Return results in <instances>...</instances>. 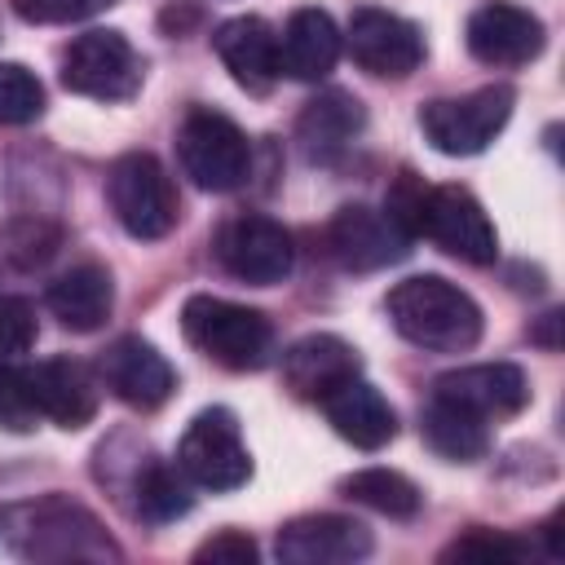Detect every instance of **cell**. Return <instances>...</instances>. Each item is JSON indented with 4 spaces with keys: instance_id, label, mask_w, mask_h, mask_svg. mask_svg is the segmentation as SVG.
Returning <instances> with one entry per match:
<instances>
[{
    "instance_id": "cell-1",
    "label": "cell",
    "mask_w": 565,
    "mask_h": 565,
    "mask_svg": "<svg viewBox=\"0 0 565 565\" xmlns=\"http://www.w3.org/2000/svg\"><path fill=\"white\" fill-rule=\"evenodd\" d=\"M384 309L393 331L428 353H463L481 340V305L441 274L402 278Z\"/></svg>"
},
{
    "instance_id": "cell-2",
    "label": "cell",
    "mask_w": 565,
    "mask_h": 565,
    "mask_svg": "<svg viewBox=\"0 0 565 565\" xmlns=\"http://www.w3.org/2000/svg\"><path fill=\"white\" fill-rule=\"evenodd\" d=\"M4 539L26 561H119V543L106 525L66 494H44L9 508Z\"/></svg>"
},
{
    "instance_id": "cell-3",
    "label": "cell",
    "mask_w": 565,
    "mask_h": 565,
    "mask_svg": "<svg viewBox=\"0 0 565 565\" xmlns=\"http://www.w3.org/2000/svg\"><path fill=\"white\" fill-rule=\"evenodd\" d=\"M185 340L225 371H256L274 353V327L260 309L221 300V296H190L181 305Z\"/></svg>"
},
{
    "instance_id": "cell-4",
    "label": "cell",
    "mask_w": 565,
    "mask_h": 565,
    "mask_svg": "<svg viewBox=\"0 0 565 565\" xmlns=\"http://www.w3.org/2000/svg\"><path fill=\"white\" fill-rule=\"evenodd\" d=\"M106 199H110L115 221L141 243H154V238L172 234V225L181 221L177 185H172L168 168L146 150H128L110 163Z\"/></svg>"
},
{
    "instance_id": "cell-5",
    "label": "cell",
    "mask_w": 565,
    "mask_h": 565,
    "mask_svg": "<svg viewBox=\"0 0 565 565\" xmlns=\"http://www.w3.org/2000/svg\"><path fill=\"white\" fill-rule=\"evenodd\" d=\"M512 102H516V93L508 84H486L463 97H433L419 106L424 141L450 159L481 154L512 119Z\"/></svg>"
},
{
    "instance_id": "cell-6",
    "label": "cell",
    "mask_w": 565,
    "mask_h": 565,
    "mask_svg": "<svg viewBox=\"0 0 565 565\" xmlns=\"http://www.w3.org/2000/svg\"><path fill=\"white\" fill-rule=\"evenodd\" d=\"M177 159H181V172L199 185V190H212V194H225V190H238L252 172V146L243 137V128L221 115V110H190L177 128Z\"/></svg>"
},
{
    "instance_id": "cell-7",
    "label": "cell",
    "mask_w": 565,
    "mask_h": 565,
    "mask_svg": "<svg viewBox=\"0 0 565 565\" xmlns=\"http://www.w3.org/2000/svg\"><path fill=\"white\" fill-rule=\"evenodd\" d=\"M411 234L433 238L441 252L468 265H494L499 256V234L463 185H424L411 212Z\"/></svg>"
},
{
    "instance_id": "cell-8",
    "label": "cell",
    "mask_w": 565,
    "mask_h": 565,
    "mask_svg": "<svg viewBox=\"0 0 565 565\" xmlns=\"http://www.w3.org/2000/svg\"><path fill=\"white\" fill-rule=\"evenodd\" d=\"M177 468L185 472V481L203 486V490H238L252 477V455L243 446L238 419L225 406H207L190 419V428L177 441Z\"/></svg>"
},
{
    "instance_id": "cell-9",
    "label": "cell",
    "mask_w": 565,
    "mask_h": 565,
    "mask_svg": "<svg viewBox=\"0 0 565 565\" xmlns=\"http://www.w3.org/2000/svg\"><path fill=\"white\" fill-rule=\"evenodd\" d=\"M146 62L124 31H84L62 53V84L93 102H128L141 88Z\"/></svg>"
},
{
    "instance_id": "cell-10",
    "label": "cell",
    "mask_w": 565,
    "mask_h": 565,
    "mask_svg": "<svg viewBox=\"0 0 565 565\" xmlns=\"http://www.w3.org/2000/svg\"><path fill=\"white\" fill-rule=\"evenodd\" d=\"M212 252H216V260H221L225 274H234L238 282H252V287H274L296 265L291 234L274 216H260V212L230 216L216 230Z\"/></svg>"
},
{
    "instance_id": "cell-11",
    "label": "cell",
    "mask_w": 565,
    "mask_h": 565,
    "mask_svg": "<svg viewBox=\"0 0 565 565\" xmlns=\"http://www.w3.org/2000/svg\"><path fill=\"white\" fill-rule=\"evenodd\" d=\"M349 57L380 79H406L424 62V35L415 22L388 9H353L349 18Z\"/></svg>"
},
{
    "instance_id": "cell-12",
    "label": "cell",
    "mask_w": 565,
    "mask_h": 565,
    "mask_svg": "<svg viewBox=\"0 0 565 565\" xmlns=\"http://www.w3.org/2000/svg\"><path fill=\"white\" fill-rule=\"evenodd\" d=\"M463 35H468V53L481 66H499V71L534 62L547 44L543 22L512 0H486L481 9H472Z\"/></svg>"
},
{
    "instance_id": "cell-13",
    "label": "cell",
    "mask_w": 565,
    "mask_h": 565,
    "mask_svg": "<svg viewBox=\"0 0 565 565\" xmlns=\"http://www.w3.org/2000/svg\"><path fill=\"white\" fill-rule=\"evenodd\" d=\"M327 247L344 269L371 274L384 265H397L411 252V234L384 212V207H366V203H349L331 216L327 225Z\"/></svg>"
},
{
    "instance_id": "cell-14",
    "label": "cell",
    "mask_w": 565,
    "mask_h": 565,
    "mask_svg": "<svg viewBox=\"0 0 565 565\" xmlns=\"http://www.w3.org/2000/svg\"><path fill=\"white\" fill-rule=\"evenodd\" d=\"M97 375L132 411H154L177 388L172 362L141 335H119L115 344H106V353L97 358Z\"/></svg>"
},
{
    "instance_id": "cell-15",
    "label": "cell",
    "mask_w": 565,
    "mask_h": 565,
    "mask_svg": "<svg viewBox=\"0 0 565 565\" xmlns=\"http://www.w3.org/2000/svg\"><path fill=\"white\" fill-rule=\"evenodd\" d=\"M371 547H375L371 530L362 521L335 516V512L296 516L274 539V552L282 565H353V561L371 556Z\"/></svg>"
},
{
    "instance_id": "cell-16",
    "label": "cell",
    "mask_w": 565,
    "mask_h": 565,
    "mask_svg": "<svg viewBox=\"0 0 565 565\" xmlns=\"http://www.w3.org/2000/svg\"><path fill=\"white\" fill-rule=\"evenodd\" d=\"M433 397L463 406L477 419H508L530 402V380L516 362H477L433 380Z\"/></svg>"
},
{
    "instance_id": "cell-17",
    "label": "cell",
    "mask_w": 565,
    "mask_h": 565,
    "mask_svg": "<svg viewBox=\"0 0 565 565\" xmlns=\"http://www.w3.org/2000/svg\"><path fill=\"white\" fill-rule=\"evenodd\" d=\"M22 380L40 419H53L57 428H84L97 415V375L75 358H49L22 366Z\"/></svg>"
},
{
    "instance_id": "cell-18",
    "label": "cell",
    "mask_w": 565,
    "mask_h": 565,
    "mask_svg": "<svg viewBox=\"0 0 565 565\" xmlns=\"http://www.w3.org/2000/svg\"><path fill=\"white\" fill-rule=\"evenodd\" d=\"M362 375V358L349 340L331 335V331H318V335H305L296 340L287 353H282V384L300 397V402H322L331 397L340 384L358 380Z\"/></svg>"
},
{
    "instance_id": "cell-19",
    "label": "cell",
    "mask_w": 565,
    "mask_h": 565,
    "mask_svg": "<svg viewBox=\"0 0 565 565\" xmlns=\"http://www.w3.org/2000/svg\"><path fill=\"white\" fill-rule=\"evenodd\" d=\"M212 49L225 62V71L234 75V84L247 88V93H269L274 79L282 75L278 71V35L256 13H243V18L221 22L212 31Z\"/></svg>"
},
{
    "instance_id": "cell-20",
    "label": "cell",
    "mask_w": 565,
    "mask_h": 565,
    "mask_svg": "<svg viewBox=\"0 0 565 565\" xmlns=\"http://www.w3.org/2000/svg\"><path fill=\"white\" fill-rule=\"evenodd\" d=\"M362 124H366L362 102L353 93H344V88H327L313 102H305V110L296 119L300 154L309 163H322L327 168V163H335L353 146V137L362 132Z\"/></svg>"
},
{
    "instance_id": "cell-21",
    "label": "cell",
    "mask_w": 565,
    "mask_h": 565,
    "mask_svg": "<svg viewBox=\"0 0 565 565\" xmlns=\"http://www.w3.org/2000/svg\"><path fill=\"white\" fill-rule=\"evenodd\" d=\"M322 411H327V424L358 450H380L397 437V415H393L388 397L375 384H366L362 375L340 384L331 397H322Z\"/></svg>"
},
{
    "instance_id": "cell-22",
    "label": "cell",
    "mask_w": 565,
    "mask_h": 565,
    "mask_svg": "<svg viewBox=\"0 0 565 565\" xmlns=\"http://www.w3.org/2000/svg\"><path fill=\"white\" fill-rule=\"evenodd\" d=\"M340 44H344V35L331 22V13H322V9H296L287 18L282 35H278V71H287L291 79L313 84V79H322V75L335 71Z\"/></svg>"
},
{
    "instance_id": "cell-23",
    "label": "cell",
    "mask_w": 565,
    "mask_h": 565,
    "mask_svg": "<svg viewBox=\"0 0 565 565\" xmlns=\"http://www.w3.org/2000/svg\"><path fill=\"white\" fill-rule=\"evenodd\" d=\"M49 309H53V318H57L66 331H79V335L106 327V318H110V309H115L110 274H106L102 265H93V260L71 265L66 274H57V278L49 282Z\"/></svg>"
},
{
    "instance_id": "cell-24",
    "label": "cell",
    "mask_w": 565,
    "mask_h": 565,
    "mask_svg": "<svg viewBox=\"0 0 565 565\" xmlns=\"http://www.w3.org/2000/svg\"><path fill=\"white\" fill-rule=\"evenodd\" d=\"M124 494L132 499V516L150 521V525H168L177 516H185L194 508L190 499V486H185V472L154 459L146 446L128 459V486Z\"/></svg>"
},
{
    "instance_id": "cell-25",
    "label": "cell",
    "mask_w": 565,
    "mask_h": 565,
    "mask_svg": "<svg viewBox=\"0 0 565 565\" xmlns=\"http://www.w3.org/2000/svg\"><path fill=\"white\" fill-rule=\"evenodd\" d=\"M419 433L441 459H455V463H472L490 450V424L468 415L455 402H441V397H428V406L419 415Z\"/></svg>"
},
{
    "instance_id": "cell-26",
    "label": "cell",
    "mask_w": 565,
    "mask_h": 565,
    "mask_svg": "<svg viewBox=\"0 0 565 565\" xmlns=\"http://www.w3.org/2000/svg\"><path fill=\"white\" fill-rule=\"evenodd\" d=\"M62 247V230L49 216H9L0 221V278H26L44 269Z\"/></svg>"
},
{
    "instance_id": "cell-27",
    "label": "cell",
    "mask_w": 565,
    "mask_h": 565,
    "mask_svg": "<svg viewBox=\"0 0 565 565\" xmlns=\"http://www.w3.org/2000/svg\"><path fill=\"white\" fill-rule=\"evenodd\" d=\"M340 494L380 512V516H393V521H411L419 508H424V494L411 477L393 472V468H362V472H349L340 481Z\"/></svg>"
},
{
    "instance_id": "cell-28",
    "label": "cell",
    "mask_w": 565,
    "mask_h": 565,
    "mask_svg": "<svg viewBox=\"0 0 565 565\" xmlns=\"http://www.w3.org/2000/svg\"><path fill=\"white\" fill-rule=\"evenodd\" d=\"M44 115V84L22 62H0V124L18 128Z\"/></svg>"
},
{
    "instance_id": "cell-29",
    "label": "cell",
    "mask_w": 565,
    "mask_h": 565,
    "mask_svg": "<svg viewBox=\"0 0 565 565\" xmlns=\"http://www.w3.org/2000/svg\"><path fill=\"white\" fill-rule=\"evenodd\" d=\"M35 309L22 296H0V366H13L35 344Z\"/></svg>"
},
{
    "instance_id": "cell-30",
    "label": "cell",
    "mask_w": 565,
    "mask_h": 565,
    "mask_svg": "<svg viewBox=\"0 0 565 565\" xmlns=\"http://www.w3.org/2000/svg\"><path fill=\"white\" fill-rule=\"evenodd\" d=\"M530 547L512 534H494V530H468L463 539H455L441 561H521Z\"/></svg>"
},
{
    "instance_id": "cell-31",
    "label": "cell",
    "mask_w": 565,
    "mask_h": 565,
    "mask_svg": "<svg viewBox=\"0 0 565 565\" xmlns=\"http://www.w3.org/2000/svg\"><path fill=\"white\" fill-rule=\"evenodd\" d=\"M40 419L31 393H26V380H22V366H0V428L9 433H31Z\"/></svg>"
},
{
    "instance_id": "cell-32",
    "label": "cell",
    "mask_w": 565,
    "mask_h": 565,
    "mask_svg": "<svg viewBox=\"0 0 565 565\" xmlns=\"http://www.w3.org/2000/svg\"><path fill=\"white\" fill-rule=\"evenodd\" d=\"M115 0H13L18 18L22 22H35V26H57V22H84L102 9H110Z\"/></svg>"
},
{
    "instance_id": "cell-33",
    "label": "cell",
    "mask_w": 565,
    "mask_h": 565,
    "mask_svg": "<svg viewBox=\"0 0 565 565\" xmlns=\"http://www.w3.org/2000/svg\"><path fill=\"white\" fill-rule=\"evenodd\" d=\"M260 552H256V539L252 534H243V530H221V534H212L207 543H199V552H194V561L199 565H252Z\"/></svg>"
},
{
    "instance_id": "cell-34",
    "label": "cell",
    "mask_w": 565,
    "mask_h": 565,
    "mask_svg": "<svg viewBox=\"0 0 565 565\" xmlns=\"http://www.w3.org/2000/svg\"><path fill=\"white\" fill-rule=\"evenodd\" d=\"M556 322H561V313H543V327L530 331V340H539L543 349H556Z\"/></svg>"
}]
</instances>
